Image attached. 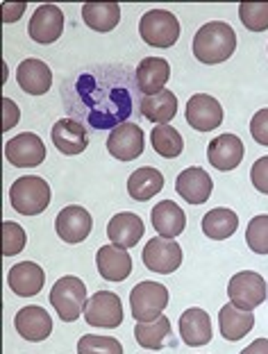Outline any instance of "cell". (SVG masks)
I'll list each match as a JSON object with an SVG mask.
<instances>
[{"label":"cell","instance_id":"cell-34","mask_svg":"<svg viewBox=\"0 0 268 354\" xmlns=\"http://www.w3.org/2000/svg\"><path fill=\"white\" fill-rule=\"evenodd\" d=\"M246 243L255 254H268V216H255L248 223Z\"/></svg>","mask_w":268,"mask_h":354},{"label":"cell","instance_id":"cell-1","mask_svg":"<svg viewBox=\"0 0 268 354\" xmlns=\"http://www.w3.org/2000/svg\"><path fill=\"white\" fill-rule=\"evenodd\" d=\"M191 48L200 64H223L237 50V32L223 21H209L196 32Z\"/></svg>","mask_w":268,"mask_h":354},{"label":"cell","instance_id":"cell-19","mask_svg":"<svg viewBox=\"0 0 268 354\" xmlns=\"http://www.w3.org/2000/svg\"><path fill=\"white\" fill-rule=\"evenodd\" d=\"M96 263L105 281H125L132 272V257L118 245H102L96 252Z\"/></svg>","mask_w":268,"mask_h":354},{"label":"cell","instance_id":"cell-3","mask_svg":"<svg viewBox=\"0 0 268 354\" xmlns=\"http://www.w3.org/2000/svg\"><path fill=\"white\" fill-rule=\"evenodd\" d=\"M87 284L75 275H66L57 279L51 288V304L55 307L57 316L64 323H73L84 313L87 309Z\"/></svg>","mask_w":268,"mask_h":354},{"label":"cell","instance_id":"cell-18","mask_svg":"<svg viewBox=\"0 0 268 354\" xmlns=\"http://www.w3.org/2000/svg\"><path fill=\"white\" fill-rule=\"evenodd\" d=\"M16 82L30 95H44L53 86V73L51 66L42 59H23L16 68Z\"/></svg>","mask_w":268,"mask_h":354},{"label":"cell","instance_id":"cell-26","mask_svg":"<svg viewBox=\"0 0 268 354\" xmlns=\"http://www.w3.org/2000/svg\"><path fill=\"white\" fill-rule=\"evenodd\" d=\"M141 109V116L145 120H150V123L155 125H168V120H173L175 114H177V98L173 91H159L155 95H145L139 104Z\"/></svg>","mask_w":268,"mask_h":354},{"label":"cell","instance_id":"cell-7","mask_svg":"<svg viewBox=\"0 0 268 354\" xmlns=\"http://www.w3.org/2000/svg\"><path fill=\"white\" fill-rule=\"evenodd\" d=\"M123 302L120 297L111 291H98L89 297L84 320L91 327H105V329H116L123 323Z\"/></svg>","mask_w":268,"mask_h":354},{"label":"cell","instance_id":"cell-16","mask_svg":"<svg viewBox=\"0 0 268 354\" xmlns=\"http://www.w3.org/2000/svg\"><path fill=\"white\" fill-rule=\"evenodd\" d=\"M243 155H246V148H243V141L237 134H221L209 143L207 148V159L216 171H234L241 162Z\"/></svg>","mask_w":268,"mask_h":354},{"label":"cell","instance_id":"cell-8","mask_svg":"<svg viewBox=\"0 0 268 354\" xmlns=\"http://www.w3.org/2000/svg\"><path fill=\"white\" fill-rule=\"evenodd\" d=\"M143 263L145 268L159 275H170L182 263V248L173 239L155 236L143 245Z\"/></svg>","mask_w":268,"mask_h":354},{"label":"cell","instance_id":"cell-32","mask_svg":"<svg viewBox=\"0 0 268 354\" xmlns=\"http://www.w3.org/2000/svg\"><path fill=\"white\" fill-rule=\"evenodd\" d=\"M78 354H123V345L114 336L84 334L78 341Z\"/></svg>","mask_w":268,"mask_h":354},{"label":"cell","instance_id":"cell-9","mask_svg":"<svg viewBox=\"0 0 268 354\" xmlns=\"http://www.w3.org/2000/svg\"><path fill=\"white\" fill-rule=\"evenodd\" d=\"M91 227H93L91 214L80 205L64 207L55 218L57 236L69 245H78V243H82V241H87V236L91 234Z\"/></svg>","mask_w":268,"mask_h":354},{"label":"cell","instance_id":"cell-31","mask_svg":"<svg viewBox=\"0 0 268 354\" xmlns=\"http://www.w3.org/2000/svg\"><path fill=\"white\" fill-rule=\"evenodd\" d=\"M150 141H152V148H155L157 155L164 159L180 157L184 150L182 134L170 125H155V130L150 134Z\"/></svg>","mask_w":268,"mask_h":354},{"label":"cell","instance_id":"cell-25","mask_svg":"<svg viewBox=\"0 0 268 354\" xmlns=\"http://www.w3.org/2000/svg\"><path fill=\"white\" fill-rule=\"evenodd\" d=\"M253 327H255L253 311H241L234 307L232 302H227L225 307L218 311V329H221L223 339L227 341H241L243 336L250 334Z\"/></svg>","mask_w":268,"mask_h":354},{"label":"cell","instance_id":"cell-35","mask_svg":"<svg viewBox=\"0 0 268 354\" xmlns=\"http://www.w3.org/2000/svg\"><path fill=\"white\" fill-rule=\"evenodd\" d=\"M26 230L21 227L19 223L5 221L3 223V254L5 257H14L19 254L23 248H26Z\"/></svg>","mask_w":268,"mask_h":354},{"label":"cell","instance_id":"cell-15","mask_svg":"<svg viewBox=\"0 0 268 354\" xmlns=\"http://www.w3.org/2000/svg\"><path fill=\"white\" fill-rule=\"evenodd\" d=\"M175 191L182 200L189 205H205L214 191V182L209 173H205L198 166L184 168L175 180Z\"/></svg>","mask_w":268,"mask_h":354},{"label":"cell","instance_id":"cell-36","mask_svg":"<svg viewBox=\"0 0 268 354\" xmlns=\"http://www.w3.org/2000/svg\"><path fill=\"white\" fill-rule=\"evenodd\" d=\"M250 134L259 146H268V107L259 109L257 114L250 118Z\"/></svg>","mask_w":268,"mask_h":354},{"label":"cell","instance_id":"cell-12","mask_svg":"<svg viewBox=\"0 0 268 354\" xmlns=\"http://www.w3.org/2000/svg\"><path fill=\"white\" fill-rule=\"evenodd\" d=\"M186 123L198 132H212L223 123V107L214 95L196 93L186 102Z\"/></svg>","mask_w":268,"mask_h":354},{"label":"cell","instance_id":"cell-29","mask_svg":"<svg viewBox=\"0 0 268 354\" xmlns=\"http://www.w3.org/2000/svg\"><path fill=\"white\" fill-rule=\"evenodd\" d=\"M82 19L96 32H111L120 21L118 3H87L82 5Z\"/></svg>","mask_w":268,"mask_h":354},{"label":"cell","instance_id":"cell-27","mask_svg":"<svg viewBox=\"0 0 268 354\" xmlns=\"http://www.w3.org/2000/svg\"><path fill=\"white\" fill-rule=\"evenodd\" d=\"M161 189H164V175H161L157 168H152V166L136 168V171L129 175V180H127L129 198L139 200V203H145V200L155 198Z\"/></svg>","mask_w":268,"mask_h":354},{"label":"cell","instance_id":"cell-38","mask_svg":"<svg viewBox=\"0 0 268 354\" xmlns=\"http://www.w3.org/2000/svg\"><path fill=\"white\" fill-rule=\"evenodd\" d=\"M3 107H5V123H3V130H12V127L19 123V107L14 104V100L10 98H3Z\"/></svg>","mask_w":268,"mask_h":354},{"label":"cell","instance_id":"cell-30","mask_svg":"<svg viewBox=\"0 0 268 354\" xmlns=\"http://www.w3.org/2000/svg\"><path fill=\"white\" fill-rule=\"evenodd\" d=\"M170 336V320L166 316H159L150 323H136L134 339L145 350H161Z\"/></svg>","mask_w":268,"mask_h":354},{"label":"cell","instance_id":"cell-11","mask_svg":"<svg viewBox=\"0 0 268 354\" xmlns=\"http://www.w3.org/2000/svg\"><path fill=\"white\" fill-rule=\"evenodd\" d=\"M5 157L16 168H35L39 164H44L46 146L42 136H37L35 132H23L7 141Z\"/></svg>","mask_w":268,"mask_h":354},{"label":"cell","instance_id":"cell-2","mask_svg":"<svg viewBox=\"0 0 268 354\" xmlns=\"http://www.w3.org/2000/svg\"><path fill=\"white\" fill-rule=\"evenodd\" d=\"M10 200H12V207L19 214L39 216L46 212L48 205H51L53 191H51V184H48L44 177L23 175L12 184Z\"/></svg>","mask_w":268,"mask_h":354},{"label":"cell","instance_id":"cell-14","mask_svg":"<svg viewBox=\"0 0 268 354\" xmlns=\"http://www.w3.org/2000/svg\"><path fill=\"white\" fill-rule=\"evenodd\" d=\"M14 327H16V332H19V336H23L26 341L39 343V341H46L48 336L53 334V318L44 307L30 304V307H23L14 316Z\"/></svg>","mask_w":268,"mask_h":354},{"label":"cell","instance_id":"cell-39","mask_svg":"<svg viewBox=\"0 0 268 354\" xmlns=\"http://www.w3.org/2000/svg\"><path fill=\"white\" fill-rule=\"evenodd\" d=\"M241 354H268V339H257L248 345V348H243Z\"/></svg>","mask_w":268,"mask_h":354},{"label":"cell","instance_id":"cell-6","mask_svg":"<svg viewBox=\"0 0 268 354\" xmlns=\"http://www.w3.org/2000/svg\"><path fill=\"white\" fill-rule=\"evenodd\" d=\"M230 302L241 311H253L266 300V281L255 270H241L227 284Z\"/></svg>","mask_w":268,"mask_h":354},{"label":"cell","instance_id":"cell-28","mask_svg":"<svg viewBox=\"0 0 268 354\" xmlns=\"http://www.w3.org/2000/svg\"><path fill=\"white\" fill-rule=\"evenodd\" d=\"M239 227V216L227 207H218L212 209L202 216V232L205 236L214 239V241H225L230 239Z\"/></svg>","mask_w":268,"mask_h":354},{"label":"cell","instance_id":"cell-5","mask_svg":"<svg viewBox=\"0 0 268 354\" xmlns=\"http://www.w3.org/2000/svg\"><path fill=\"white\" fill-rule=\"evenodd\" d=\"M168 307V288L159 281H139L129 293V309L136 323H150Z\"/></svg>","mask_w":268,"mask_h":354},{"label":"cell","instance_id":"cell-20","mask_svg":"<svg viewBox=\"0 0 268 354\" xmlns=\"http://www.w3.org/2000/svg\"><path fill=\"white\" fill-rule=\"evenodd\" d=\"M145 232V225L141 221V216H136L132 212H120L116 214L107 225V236L114 245L118 248H134L139 245V241Z\"/></svg>","mask_w":268,"mask_h":354},{"label":"cell","instance_id":"cell-37","mask_svg":"<svg viewBox=\"0 0 268 354\" xmlns=\"http://www.w3.org/2000/svg\"><path fill=\"white\" fill-rule=\"evenodd\" d=\"M250 182L259 193H268V157H259L250 168Z\"/></svg>","mask_w":268,"mask_h":354},{"label":"cell","instance_id":"cell-33","mask_svg":"<svg viewBox=\"0 0 268 354\" xmlns=\"http://www.w3.org/2000/svg\"><path fill=\"white\" fill-rule=\"evenodd\" d=\"M239 19L250 32L268 30V3H241Z\"/></svg>","mask_w":268,"mask_h":354},{"label":"cell","instance_id":"cell-17","mask_svg":"<svg viewBox=\"0 0 268 354\" xmlns=\"http://www.w3.org/2000/svg\"><path fill=\"white\" fill-rule=\"evenodd\" d=\"M53 143L62 155H82L89 146L87 127L73 118H60L53 125Z\"/></svg>","mask_w":268,"mask_h":354},{"label":"cell","instance_id":"cell-24","mask_svg":"<svg viewBox=\"0 0 268 354\" xmlns=\"http://www.w3.org/2000/svg\"><path fill=\"white\" fill-rule=\"evenodd\" d=\"M170 77V64L161 57H145L136 66V86L145 95H155L164 91Z\"/></svg>","mask_w":268,"mask_h":354},{"label":"cell","instance_id":"cell-23","mask_svg":"<svg viewBox=\"0 0 268 354\" xmlns=\"http://www.w3.org/2000/svg\"><path fill=\"white\" fill-rule=\"evenodd\" d=\"M150 221H152V227L157 230V234L164 239L180 236L186 227V214L182 212L180 205L173 203V200H161L159 205L152 207Z\"/></svg>","mask_w":268,"mask_h":354},{"label":"cell","instance_id":"cell-13","mask_svg":"<svg viewBox=\"0 0 268 354\" xmlns=\"http://www.w3.org/2000/svg\"><path fill=\"white\" fill-rule=\"evenodd\" d=\"M64 32V14L57 5H42L37 7L35 14L28 23V35L32 41L48 46L55 44Z\"/></svg>","mask_w":268,"mask_h":354},{"label":"cell","instance_id":"cell-10","mask_svg":"<svg viewBox=\"0 0 268 354\" xmlns=\"http://www.w3.org/2000/svg\"><path fill=\"white\" fill-rule=\"evenodd\" d=\"M145 136L143 130L136 123H120L107 136V150L118 162H132L139 155H143Z\"/></svg>","mask_w":268,"mask_h":354},{"label":"cell","instance_id":"cell-21","mask_svg":"<svg viewBox=\"0 0 268 354\" xmlns=\"http://www.w3.org/2000/svg\"><path fill=\"white\" fill-rule=\"evenodd\" d=\"M7 284L21 297H32L37 295L46 284V272L39 263L35 261H21L14 263V268L7 275Z\"/></svg>","mask_w":268,"mask_h":354},{"label":"cell","instance_id":"cell-4","mask_svg":"<svg viewBox=\"0 0 268 354\" xmlns=\"http://www.w3.org/2000/svg\"><path fill=\"white\" fill-rule=\"evenodd\" d=\"M139 35L152 48H173L180 39V21L173 12L148 10L139 21Z\"/></svg>","mask_w":268,"mask_h":354},{"label":"cell","instance_id":"cell-22","mask_svg":"<svg viewBox=\"0 0 268 354\" xmlns=\"http://www.w3.org/2000/svg\"><path fill=\"white\" fill-rule=\"evenodd\" d=\"M180 336L189 348H200L212 341V318L200 307L186 309L180 316Z\"/></svg>","mask_w":268,"mask_h":354}]
</instances>
